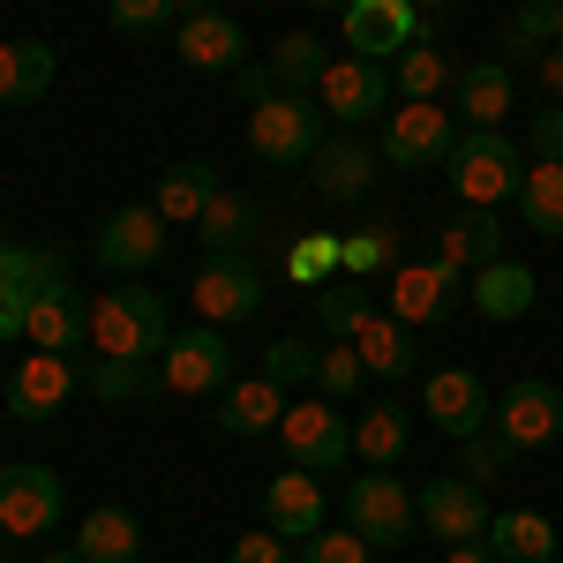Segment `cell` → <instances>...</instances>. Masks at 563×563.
Returning <instances> with one entry per match:
<instances>
[{"instance_id":"28","label":"cell","mask_w":563,"mask_h":563,"mask_svg":"<svg viewBox=\"0 0 563 563\" xmlns=\"http://www.w3.org/2000/svg\"><path fill=\"white\" fill-rule=\"evenodd\" d=\"M353 353H361V368H368V376H384V384H390V376H413V361H421L413 331H406L390 308H376V316L353 331Z\"/></svg>"},{"instance_id":"38","label":"cell","mask_w":563,"mask_h":563,"mask_svg":"<svg viewBox=\"0 0 563 563\" xmlns=\"http://www.w3.org/2000/svg\"><path fill=\"white\" fill-rule=\"evenodd\" d=\"M519 218L541 233V241H563V166H526V180H519Z\"/></svg>"},{"instance_id":"54","label":"cell","mask_w":563,"mask_h":563,"mask_svg":"<svg viewBox=\"0 0 563 563\" xmlns=\"http://www.w3.org/2000/svg\"><path fill=\"white\" fill-rule=\"evenodd\" d=\"M45 563H84V556H76V549H53V556H45Z\"/></svg>"},{"instance_id":"36","label":"cell","mask_w":563,"mask_h":563,"mask_svg":"<svg viewBox=\"0 0 563 563\" xmlns=\"http://www.w3.org/2000/svg\"><path fill=\"white\" fill-rule=\"evenodd\" d=\"M84 390H90V398H106V406H135V398H158L166 376H158L151 361H90Z\"/></svg>"},{"instance_id":"24","label":"cell","mask_w":563,"mask_h":563,"mask_svg":"<svg viewBox=\"0 0 563 563\" xmlns=\"http://www.w3.org/2000/svg\"><path fill=\"white\" fill-rule=\"evenodd\" d=\"M459 121L466 129H504L511 121V106H519V90H511V68L504 60H474V68H459Z\"/></svg>"},{"instance_id":"5","label":"cell","mask_w":563,"mask_h":563,"mask_svg":"<svg viewBox=\"0 0 563 563\" xmlns=\"http://www.w3.org/2000/svg\"><path fill=\"white\" fill-rule=\"evenodd\" d=\"M459 113L451 106H435V98H398L384 121V166H398V174H429V166H443L451 151H459Z\"/></svg>"},{"instance_id":"55","label":"cell","mask_w":563,"mask_h":563,"mask_svg":"<svg viewBox=\"0 0 563 563\" xmlns=\"http://www.w3.org/2000/svg\"><path fill=\"white\" fill-rule=\"evenodd\" d=\"M316 8H339V15H346V8H353V0H316Z\"/></svg>"},{"instance_id":"56","label":"cell","mask_w":563,"mask_h":563,"mask_svg":"<svg viewBox=\"0 0 563 563\" xmlns=\"http://www.w3.org/2000/svg\"><path fill=\"white\" fill-rule=\"evenodd\" d=\"M556 45H563V0H556Z\"/></svg>"},{"instance_id":"41","label":"cell","mask_w":563,"mask_h":563,"mask_svg":"<svg viewBox=\"0 0 563 563\" xmlns=\"http://www.w3.org/2000/svg\"><path fill=\"white\" fill-rule=\"evenodd\" d=\"M286 271H294L301 286H331V278L346 271V241H339V233H301V241L286 249Z\"/></svg>"},{"instance_id":"14","label":"cell","mask_w":563,"mask_h":563,"mask_svg":"<svg viewBox=\"0 0 563 563\" xmlns=\"http://www.w3.org/2000/svg\"><path fill=\"white\" fill-rule=\"evenodd\" d=\"M413 504H421V533H435L443 549L481 541V533H488V519H496V511H488V496H481L466 474H435Z\"/></svg>"},{"instance_id":"57","label":"cell","mask_w":563,"mask_h":563,"mask_svg":"<svg viewBox=\"0 0 563 563\" xmlns=\"http://www.w3.org/2000/svg\"><path fill=\"white\" fill-rule=\"evenodd\" d=\"M0 563H8V541H0Z\"/></svg>"},{"instance_id":"21","label":"cell","mask_w":563,"mask_h":563,"mask_svg":"<svg viewBox=\"0 0 563 563\" xmlns=\"http://www.w3.org/2000/svg\"><path fill=\"white\" fill-rule=\"evenodd\" d=\"M23 339H31L38 353H68V361H76V353L90 346V308H84V294H76V286L38 294V301H31V316H23Z\"/></svg>"},{"instance_id":"37","label":"cell","mask_w":563,"mask_h":563,"mask_svg":"<svg viewBox=\"0 0 563 563\" xmlns=\"http://www.w3.org/2000/svg\"><path fill=\"white\" fill-rule=\"evenodd\" d=\"M406 435H413L406 406H368V413L353 421V459H361V466H398Z\"/></svg>"},{"instance_id":"32","label":"cell","mask_w":563,"mask_h":563,"mask_svg":"<svg viewBox=\"0 0 563 563\" xmlns=\"http://www.w3.org/2000/svg\"><path fill=\"white\" fill-rule=\"evenodd\" d=\"M76 556L84 563H135L143 556V526H135V511H121V504L90 511L84 533H76Z\"/></svg>"},{"instance_id":"52","label":"cell","mask_w":563,"mask_h":563,"mask_svg":"<svg viewBox=\"0 0 563 563\" xmlns=\"http://www.w3.org/2000/svg\"><path fill=\"white\" fill-rule=\"evenodd\" d=\"M203 8H211V0H174V15H180V23H188V15H203Z\"/></svg>"},{"instance_id":"43","label":"cell","mask_w":563,"mask_h":563,"mask_svg":"<svg viewBox=\"0 0 563 563\" xmlns=\"http://www.w3.org/2000/svg\"><path fill=\"white\" fill-rule=\"evenodd\" d=\"M511 459H519V451H511L496 429H481V435H466V443H459V466H466V481H474V488H488L496 474H511Z\"/></svg>"},{"instance_id":"4","label":"cell","mask_w":563,"mask_h":563,"mask_svg":"<svg viewBox=\"0 0 563 563\" xmlns=\"http://www.w3.org/2000/svg\"><path fill=\"white\" fill-rule=\"evenodd\" d=\"M249 151L263 166H308L323 151V106L301 90H278V98L249 106Z\"/></svg>"},{"instance_id":"50","label":"cell","mask_w":563,"mask_h":563,"mask_svg":"<svg viewBox=\"0 0 563 563\" xmlns=\"http://www.w3.org/2000/svg\"><path fill=\"white\" fill-rule=\"evenodd\" d=\"M541 84H549V98L563 106V45H549V53H541Z\"/></svg>"},{"instance_id":"49","label":"cell","mask_w":563,"mask_h":563,"mask_svg":"<svg viewBox=\"0 0 563 563\" xmlns=\"http://www.w3.org/2000/svg\"><path fill=\"white\" fill-rule=\"evenodd\" d=\"M233 84H241V98H249V106H263V98H278V76H271V60H241V68H233Z\"/></svg>"},{"instance_id":"2","label":"cell","mask_w":563,"mask_h":563,"mask_svg":"<svg viewBox=\"0 0 563 563\" xmlns=\"http://www.w3.org/2000/svg\"><path fill=\"white\" fill-rule=\"evenodd\" d=\"M443 180H451V196L459 203H474V211H504V203H519V151H511V135L504 129H466L459 135V151L443 158Z\"/></svg>"},{"instance_id":"51","label":"cell","mask_w":563,"mask_h":563,"mask_svg":"<svg viewBox=\"0 0 563 563\" xmlns=\"http://www.w3.org/2000/svg\"><path fill=\"white\" fill-rule=\"evenodd\" d=\"M443 563H496V549H488V541H459Z\"/></svg>"},{"instance_id":"29","label":"cell","mask_w":563,"mask_h":563,"mask_svg":"<svg viewBox=\"0 0 563 563\" xmlns=\"http://www.w3.org/2000/svg\"><path fill=\"white\" fill-rule=\"evenodd\" d=\"M278 421H286V390L271 384V376L218 390V429L225 435H263V429H278Z\"/></svg>"},{"instance_id":"40","label":"cell","mask_w":563,"mask_h":563,"mask_svg":"<svg viewBox=\"0 0 563 563\" xmlns=\"http://www.w3.org/2000/svg\"><path fill=\"white\" fill-rule=\"evenodd\" d=\"M368 384V368H361V353L346 339H323L316 346V398H331V406H346L353 390Z\"/></svg>"},{"instance_id":"42","label":"cell","mask_w":563,"mask_h":563,"mask_svg":"<svg viewBox=\"0 0 563 563\" xmlns=\"http://www.w3.org/2000/svg\"><path fill=\"white\" fill-rule=\"evenodd\" d=\"M376 271H398V225L346 233V278H376Z\"/></svg>"},{"instance_id":"48","label":"cell","mask_w":563,"mask_h":563,"mask_svg":"<svg viewBox=\"0 0 563 563\" xmlns=\"http://www.w3.org/2000/svg\"><path fill=\"white\" fill-rule=\"evenodd\" d=\"M533 158L541 166H563V106H541L533 113Z\"/></svg>"},{"instance_id":"22","label":"cell","mask_w":563,"mask_h":563,"mask_svg":"<svg viewBox=\"0 0 563 563\" xmlns=\"http://www.w3.org/2000/svg\"><path fill=\"white\" fill-rule=\"evenodd\" d=\"M504 256V218L496 211H474V203H459V211L435 225V263H451V271H466L474 278L481 263Z\"/></svg>"},{"instance_id":"3","label":"cell","mask_w":563,"mask_h":563,"mask_svg":"<svg viewBox=\"0 0 563 563\" xmlns=\"http://www.w3.org/2000/svg\"><path fill=\"white\" fill-rule=\"evenodd\" d=\"M346 526L368 541V549H406L413 533H421V504L406 496V481L390 474V466H368V474H353L346 488Z\"/></svg>"},{"instance_id":"12","label":"cell","mask_w":563,"mask_h":563,"mask_svg":"<svg viewBox=\"0 0 563 563\" xmlns=\"http://www.w3.org/2000/svg\"><path fill=\"white\" fill-rule=\"evenodd\" d=\"M76 390H84V368H76L68 353H23V368L8 376V413H15L23 429H45Z\"/></svg>"},{"instance_id":"6","label":"cell","mask_w":563,"mask_h":563,"mask_svg":"<svg viewBox=\"0 0 563 563\" xmlns=\"http://www.w3.org/2000/svg\"><path fill=\"white\" fill-rule=\"evenodd\" d=\"M158 376H166V390H180V398H218V390L233 384V346H225V331H218V323L174 331L166 353H158Z\"/></svg>"},{"instance_id":"1","label":"cell","mask_w":563,"mask_h":563,"mask_svg":"<svg viewBox=\"0 0 563 563\" xmlns=\"http://www.w3.org/2000/svg\"><path fill=\"white\" fill-rule=\"evenodd\" d=\"M166 339H174V323H166V301L151 286H113L106 301L90 308V346H98V361H158Z\"/></svg>"},{"instance_id":"33","label":"cell","mask_w":563,"mask_h":563,"mask_svg":"<svg viewBox=\"0 0 563 563\" xmlns=\"http://www.w3.org/2000/svg\"><path fill=\"white\" fill-rule=\"evenodd\" d=\"M496 45H504V53H496L504 68H519V60H541V53L556 45V0H519V8H511V23L496 31Z\"/></svg>"},{"instance_id":"19","label":"cell","mask_w":563,"mask_h":563,"mask_svg":"<svg viewBox=\"0 0 563 563\" xmlns=\"http://www.w3.org/2000/svg\"><path fill=\"white\" fill-rule=\"evenodd\" d=\"M263 526L286 533V541L323 533V481L308 474V466H278V474L263 481Z\"/></svg>"},{"instance_id":"7","label":"cell","mask_w":563,"mask_h":563,"mask_svg":"<svg viewBox=\"0 0 563 563\" xmlns=\"http://www.w3.org/2000/svg\"><path fill=\"white\" fill-rule=\"evenodd\" d=\"M53 286H68V256H53V249H23V241H0V346L23 339L31 301L53 294Z\"/></svg>"},{"instance_id":"11","label":"cell","mask_w":563,"mask_h":563,"mask_svg":"<svg viewBox=\"0 0 563 563\" xmlns=\"http://www.w3.org/2000/svg\"><path fill=\"white\" fill-rule=\"evenodd\" d=\"M390 316L406 323V331H421V323H443L451 308L466 301V271H451V263H398L384 286Z\"/></svg>"},{"instance_id":"26","label":"cell","mask_w":563,"mask_h":563,"mask_svg":"<svg viewBox=\"0 0 563 563\" xmlns=\"http://www.w3.org/2000/svg\"><path fill=\"white\" fill-rule=\"evenodd\" d=\"M196 233H203V256H249V249L263 241V203L218 188V203L196 218Z\"/></svg>"},{"instance_id":"27","label":"cell","mask_w":563,"mask_h":563,"mask_svg":"<svg viewBox=\"0 0 563 563\" xmlns=\"http://www.w3.org/2000/svg\"><path fill=\"white\" fill-rule=\"evenodd\" d=\"M533 294H541V286H533V271H526V263H511V256L481 263L474 278H466V301H474L488 323H511V316H526V308H533Z\"/></svg>"},{"instance_id":"34","label":"cell","mask_w":563,"mask_h":563,"mask_svg":"<svg viewBox=\"0 0 563 563\" xmlns=\"http://www.w3.org/2000/svg\"><path fill=\"white\" fill-rule=\"evenodd\" d=\"M376 316V301H368V278H331V286H316V323H323V339H346L353 346V331Z\"/></svg>"},{"instance_id":"31","label":"cell","mask_w":563,"mask_h":563,"mask_svg":"<svg viewBox=\"0 0 563 563\" xmlns=\"http://www.w3.org/2000/svg\"><path fill=\"white\" fill-rule=\"evenodd\" d=\"M481 541L496 549V563H549L556 556V526L541 519V511H496Z\"/></svg>"},{"instance_id":"18","label":"cell","mask_w":563,"mask_h":563,"mask_svg":"<svg viewBox=\"0 0 563 563\" xmlns=\"http://www.w3.org/2000/svg\"><path fill=\"white\" fill-rule=\"evenodd\" d=\"M339 23H346L353 53H361V60H384V68L421 38V8H413V0H353Z\"/></svg>"},{"instance_id":"39","label":"cell","mask_w":563,"mask_h":563,"mask_svg":"<svg viewBox=\"0 0 563 563\" xmlns=\"http://www.w3.org/2000/svg\"><path fill=\"white\" fill-rule=\"evenodd\" d=\"M323 68H331V53H323V38H316V31H286V38H278V53H271L278 90H301V98L323 84Z\"/></svg>"},{"instance_id":"25","label":"cell","mask_w":563,"mask_h":563,"mask_svg":"<svg viewBox=\"0 0 563 563\" xmlns=\"http://www.w3.org/2000/svg\"><path fill=\"white\" fill-rule=\"evenodd\" d=\"M218 203V166L211 158H180L158 174V196H151V211L166 218V225H196V218Z\"/></svg>"},{"instance_id":"47","label":"cell","mask_w":563,"mask_h":563,"mask_svg":"<svg viewBox=\"0 0 563 563\" xmlns=\"http://www.w3.org/2000/svg\"><path fill=\"white\" fill-rule=\"evenodd\" d=\"M225 563H294V541L286 533H271V526H256V533H241L233 541V556Z\"/></svg>"},{"instance_id":"44","label":"cell","mask_w":563,"mask_h":563,"mask_svg":"<svg viewBox=\"0 0 563 563\" xmlns=\"http://www.w3.org/2000/svg\"><path fill=\"white\" fill-rule=\"evenodd\" d=\"M263 376L278 390H301V384H316V346L308 339H278V346L263 353Z\"/></svg>"},{"instance_id":"13","label":"cell","mask_w":563,"mask_h":563,"mask_svg":"<svg viewBox=\"0 0 563 563\" xmlns=\"http://www.w3.org/2000/svg\"><path fill=\"white\" fill-rule=\"evenodd\" d=\"M488 429L504 435L511 451H541V443H556V435H563V390H556V384H541V376H526V384H504L496 413H488Z\"/></svg>"},{"instance_id":"45","label":"cell","mask_w":563,"mask_h":563,"mask_svg":"<svg viewBox=\"0 0 563 563\" xmlns=\"http://www.w3.org/2000/svg\"><path fill=\"white\" fill-rule=\"evenodd\" d=\"M294 563H368V541L353 533V526H323V533H308L301 556Z\"/></svg>"},{"instance_id":"53","label":"cell","mask_w":563,"mask_h":563,"mask_svg":"<svg viewBox=\"0 0 563 563\" xmlns=\"http://www.w3.org/2000/svg\"><path fill=\"white\" fill-rule=\"evenodd\" d=\"M413 8H421V15H443V8H459V0H413Z\"/></svg>"},{"instance_id":"17","label":"cell","mask_w":563,"mask_h":563,"mask_svg":"<svg viewBox=\"0 0 563 563\" xmlns=\"http://www.w3.org/2000/svg\"><path fill=\"white\" fill-rule=\"evenodd\" d=\"M421 413H429V421L451 435V443H466V435L488 429V413H496V390L481 384L474 368H435L429 390H421Z\"/></svg>"},{"instance_id":"46","label":"cell","mask_w":563,"mask_h":563,"mask_svg":"<svg viewBox=\"0 0 563 563\" xmlns=\"http://www.w3.org/2000/svg\"><path fill=\"white\" fill-rule=\"evenodd\" d=\"M106 15H113L121 38H151V31L174 15V0H106Z\"/></svg>"},{"instance_id":"15","label":"cell","mask_w":563,"mask_h":563,"mask_svg":"<svg viewBox=\"0 0 563 563\" xmlns=\"http://www.w3.org/2000/svg\"><path fill=\"white\" fill-rule=\"evenodd\" d=\"M158 256H166V218L151 211V203H121V211L98 225V263L113 278H143Z\"/></svg>"},{"instance_id":"16","label":"cell","mask_w":563,"mask_h":563,"mask_svg":"<svg viewBox=\"0 0 563 563\" xmlns=\"http://www.w3.org/2000/svg\"><path fill=\"white\" fill-rule=\"evenodd\" d=\"M316 90H323V113H331V121H346V129L376 121V113H384L390 98H398V90H390V68H384V60H361V53L331 60Z\"/></svg>"},{"instance_id":"30","label":"cell","mask_w":563,"mask_h":563,"mask_svg":"<svg viewBox=\"0 0 563 563\" xmlns=\"http://www.w3.org/2000/svg\"><path fill=\"white\" fill-rule=\"evenodd\" d=\"M45 90H53V45L8 38L0 45V106H38Z\"/></svg>"},{"instance_id":"20","label":"cell","mask_w":563,"mask_h":563,"mask_svg":"<svg viewBox=\"0 0 563 563\" xmlns=\"http://www.w3.org/2000/svg\"><path fill=\"white\" fill-rule=\"evenodd\" d=\"M180 68H196V76H233L241 60H249V31L233 23V15H218V8H203V15H188L180 23Z\"/></svg>"},{"instance_id":"23","label":"cell","mask_w":563,"mask_h":563,"mask_svg":"<svg viewBox=\"0 0 563 563\" xmlns=\"http://www.w3.org/2000/svg\"><path fill=\"white\" fill-rule=\"evenodd\" d=\"M376 166H384V158H376L368 143H353V135H331V143L308 158V174H316V196H323V203H361V196L376 188Z\"/></svg>"},{"instance_id":"10","label":"cell","mask_w":563,"mask_h":563,"mask_svg":"<svg viewBox=\"0 0 563 563\" xmlns=\"http://www.w3.org/2000/svg\"><path fill=\"white\" fill-rule=\"evenodd\" d=\"M60 474L53 466H8L0 459V533H23V541H38V533H53L60 526Z\"/></svg>"},{"instance_id":"8","label":"cell","mask_w":563,"mask_h":563,"mask_svg":"<svg viewBox=\"0 0 563 563\" xmlns=\"http://www.w3.org/2000/svg\"><path fill=\"white\" fill-rule=\"evenodd\" d=\"M188 301H196V323H249L263 308V263L249 256H203L196 271V286H188Z\"/></svg>"},{"instance_id":"9","label":"cell","mask_w":563,"mask_h":563,"mask_svg":"<svg viewBox=\"0 0 563 563\" xmlns=\"http://www.w3.org/2000/svg\"><path fill=\"white\" fill-rule=\"evenodd\" d=\"M278 443H286V466H346L353 459V429H346V413L331 406V398H308V406H286V421H278Z\"/></svg>"},{"instance_id":"35","label":"cell","mask_w":563,"mask_h":563,"mask_svg":"<svg viewBox=\"0 0 563 563\" xmlns=\"http://www.w3.org/2000/svg\"><path fill=\"white\" fill-rule=\"evenodd\" d=\"M451 84H459V76H451V60H443L435 38H413L390 60V90H398V98H443Z\"/></svg>"}]
</instances>
